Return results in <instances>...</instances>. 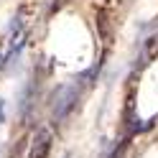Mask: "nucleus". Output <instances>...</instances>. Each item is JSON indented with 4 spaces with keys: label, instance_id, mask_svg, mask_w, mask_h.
<instances>
[{
    "label": "nucleus",
    "instance_id": "39448f33",
    "mask_svg": "<svg viewBox=\"0 0 158 158\" xmlns=\"http://www.w3.org/2000/svg\"><path fill=\"white\" fill-rule=\"evenodd\" d=\"M125 151H127V138H125V140H120V143H115L107 153H102V158H123Z\"/></svg>",
    "mask_w": 158,
    "mask_h": 158
},
{
    "label": "nucleus",
    "instance_id": "0eeeda50",
    "mask_svg": "<svg viewBox=\"0 0 158 158\" xmlns=\"http://www.w3.org/2000/svg\"><path fill=\"white\" fill-rule=\"evenodd\" d=\"M3 123H5V102L0 100V125H3Z\"/></svg>",
    "mask_w": 158,
    "mask_h": 158
},
{
    "label": "nucleus",
    "instance_id": "f257e3e1",
    "mask_svg": "<svg viewBox=\"0 0 158 158\" xmlns=\"http://www.w3.org/2000/svg\"><path fill=\"white\" fill-rule=\"evenodd\" d=\"M79 97H82L79 84H64V87H59V92H56V97H54V120H56V123L66 120V117L77 110Z\"/></svg>",
    "mask_w": 158,
    "mask_h": 158
},
{
    "label": "nucleus",
    "instance_id": "6e6552de",
    "mask_svg": "<svg viewBox=\"0 0 158 158\" xmlns=\"http://www.w3.org/2000/svg\"><path fill=\"white\" fill-rule=\"evenodd\" d=\"M64 158H69V156H64Z\"/></svg>",
    "mask_w": 158,
    "mask_h": 158
},
{
    "label": "nucleus",
    "instance_id": "20e7f679",
    "mask_svg": "<svg viewBox=\"0 0 158 158\" xmlns=\"http://www.w3.org/2000/svg\"><path fill=\"white\" fill-rule=\"evenodd\" d=\"M156 56H158V33L148 36L145 41H143V46H140V56H138V69L145 66V64H151V59H156Z\"/></svg>",
    "mask_w": 158,
    "mask_h": 158
},
{
    "label": "nucleus",
    "instance_id": "f03ea898",
    "mask_svg": "<svg viewBox=\"0 0 158 158\" xmlns=\"http://www.w3.org/2000/svg\"><path fill=\"white\" fill-rule=\"evenodd\" d=\"M51 143H54V135L51 130H38L31 148H28V158H48V151H51Z\"/></svg>",
    "mask_w": 158,
    "mask_h": 158
},
{
    "label": "nucleus",
    "instance_id": "7ed1b4c3",
    "mask_svg": "<svg viewBox=\"0 0 158 158\" xmlns=\"http://www.w3.org/2000/svg\"><path fill=\"white\" fill-rule=\"evenodd\" d=\"M94 23H97V31H100L102 44L110 46V44H112V21H110V10H107V8H97Z\"/></svg>",
    "mask_w": 158,
    "mask_h": 158
},
{
    "label": "nucleus",
    "instance_id": "423d86ee",
    "mask_svg": "<svg viewBox=\"0 0 158 158\" xmlns=\"http://www.w3.org/2000/svg\"><path fill=\"white\" fill-rule=\"evenodd\" d=\"M21 151H23V145H18V148H13V151H10V156H8V158H21Z\"/></svg>",
    "mask_w": 158,
    "mask_h": 158
}]
</instances>
